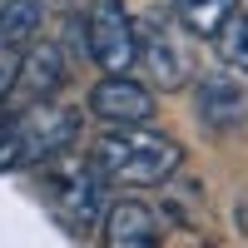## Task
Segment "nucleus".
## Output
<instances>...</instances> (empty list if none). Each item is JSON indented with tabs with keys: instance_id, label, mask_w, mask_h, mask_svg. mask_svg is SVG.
I'll use <instances>...</instances> for the list:
<instances>
[{
	"instance_id": "f257e3e1",
	"label": "nucleus",
	"mask_w": 248,
	"mask_h": 248,
	"mask_svg": "<svg viewBox=\"0 0 248 248\" xmlns=\"http://www.w3.org/2000/svg\"><path fill=\"white\" fill-rule=\"evenodd\" d=\"M184 164V149L169 134L154 129H105L90 144V169L105 184H124V189H154V184H169Z\"/></svg>"
},
{
	"instance_id": "f03ea898",
	"label": "nucleus",
	"mask_w": 248,
	"mask_h": 248,
	"mask_svg": "<svg viewBox=\"0 0 248 248\" xmlns=\"http://www.w3.org/2000/svg\"><path fill=\"white\" fill-rule=\"evenodd\" d=\"M75 124L79 114L55 105V99H40L25 114H15L5 129H0V169H25V164H45L60 149L75 144Z\"/></svg>"
},
{
	"instance_id": "7ed1b4c3",
	"label": "nucleus",
	"mask_w": 248,
	"mask_h": 248,
	"mask_svg": "<svg viewBox=\"0 0 248 248\" xmlns=\"http://www.w3.org/2000/svg\"><path fill=\"white\" fill-rule=\"evenodd\" d=\"M85 45H90V60L105 75H129V65L139 60V40H134V20L124 10V0H99L90 10Z\"/></svg>"
},
{
	"instance_id": "20e7f679",
	"label": "nucleus",
	"mask_w": 248,
	"mask_h": 248,
	"mask_svg": "<svg viewBox=\"0 0 248 248\" xmlns=\"http://www.w3.org/2000/svg\"><path fill=\"white\" fill-rule=\"evenodd\" d=\"M50 199H55V209L65 214L75 229H94L99 218H105V179H99L90 164L85 169H60L50 174Z\"/></svg>"
},
{
	"instance_id": "39448f33",
	"label": "nucleus",
	"mask_w": 248,
	"mask_h": 248,
	"mask_svg": "<svg viewBox=\"0 0 248 248\" xmlns=\"http://www.w3.org/2000/svg\"><path fill=\"white\" fill-rule=\"evenodd\" d=\"M90 109H94V119L114 124V129H129V124H149L154 119V94L129 75H105L90 90Z\"/></svg>"
},
{
	"instance_id": "423d86ee",
	"label": "nucleus",
	"mask_w": 248,
	"mask_h": 248,
	"mask_svg": "<svg viewBox=\"0 0 248 248\" xmlns=\"http://www.w3.org/2000/svg\"><path fill=\"white\" fill-rule=\"evenodd\" d=\"M134 40H139V60L149 65V75L159 79L164 90L184 85V75H189V60H184L179 35H174L169 20H164V15H144L139 25H134Z\"/></svg>"
},
{
	"instance_id": "0eeeda50",
	"label": "nucleus",
	"mask_w": 248,
	"mask_h": 248,
	"mask_svg": "<svg viewBox=\"0 0 248 248\" xmlns=\"http://www.w3.org/2000/svg\"><path fill=\"white\" fill-rule=\"evenodd\" d=\"M105 248H159V214L144 199H119L105 209Z\"/></svg>"
},
{
	"instance_id": "6e6552de",
	"label": "nucleus",
	"mask_w": 248,
	"mask_h": 248,
	"mask_svg": "<svg viewBox=\"0 0 248 248\" xmlns=\"http://www.w3.org/2000/svg\"><path fill=\"white\" fill-rule=\"evenodd\" d=\"M60 85H65V50L60 45H30L25 55H20V70H15V85L10 90H20L30 99V105H40V99H50Z\"/></svg>"
},
{
	"instance_id": "1a4fd4ad",
	"label": "nucleus",
	"mask_w": 248,
	"mask_h": 248,
	"mask_svg": "<svg viewBox=\"0 0 248 248\" xmlns=\"http://www.w3.org/2000/svg\"><path fill=\"white\" fill-rule=\"evenodd\" d=\"M199 114H203V124H214V129H233L248 114V99H243V90L229 75H209V79H199Z\"/></svg>"
},
{
	"instance_id": "9d476101",
	"label": "nucleus",
	"mask_w": 248,
	"mask_h": 248,
	"mask_svg": "<svg viewBox=\"0 0 248 248\" xmlns=\"http://www.w3.org/2000/svg\"><path fill=\"white\" fill-rule=\"evenodd\" d=\"M238 10V0H174V15H179V25H189L194 35H218L223 30V20H229Z\"/></svg>"
},
{
	"instance_id": "9b49d317",
	"label": "nucleus",
	"mask_w": 248,
	"mask_h": 248,
	"mask_svg": "<svg viewBox=\"0 0 248 248\" xmlns=\"http://www.w3.org/2000/svg\"><path fill=\"white\" fill-rule=\"evenodd\" d=\"M214 40H218V60H223V65L248 70V10H233Z\"/></svg>"
}]
</instances>
